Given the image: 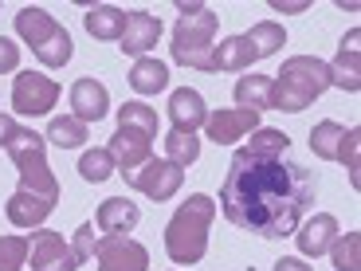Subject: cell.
Returning a JSON list of instances; mask_svg holds the SVG:
<instances>
[{
    "label": "cell",
    "instance_id": "cell-28",
    "mask_svg": "<svg viewBox=\"0 0 361 271\" xmlns=\"http://www.w3.org/2000/svg\"><path fill=\"white\" fill-rule=\"evenodd\" d=\"M165 157H169L173 165H180V169H189V165L200 157V142H197V134H185V130H169V134H165Z\"/></svg>",
    "mask_w": 361,
    "mask_h": 271
},
{
    "label": "cell",
    "instance_id": "cell-27",
    "mask_svg": "<svg viewBox=\"0 0 361 271\" xmlns=\"http://www.w3.org/2000/svg\"><path fill=\"white\" fill-rule=\"evenodd\" d=\"M118 126L157 138V110L145 107V102H122V110H118Z\"/></svg>",
    "mask_w": 361,
    "mask_h": 271
},
{
    "label": "cell",
    "instance_id": "cell-17",
    "mask_svg": "<svg viewBox=\"0 0 361 271\" xmlns=\"http://www.w3.org/2000/svg\"><path fill=\"white\" fill-rule=\"evenodd\" d=\"M334 240H338V220L330 212H314V220H307V224L298 228V252L310 255V260L326 255Z\"/></svg>",
    "mask_w": 361,
    "mask_h": 271
},
{
    "label": "cell",
    "instance_id": "cell-4",
    "mask_svg": "<svg viewBox=\"0 0 361 271\" xmlns=\"http://www.w3.org/2000/svg\"><path fill=\"white\" fill-rule=\"evenodd\" d=\"M330 87V67L318 59V55H295L287 59L275 79L271 90V110H283V114H298L318 102V95Z\"/></svg>",
    "mask_w": 361,
    "mask_h": 271
},
{
    "label": "cell",
    "instance_id": "cell-20",
    "mask_svg": "<svg viewBox=\"0 0 361 271\" xmlns=\"http://www.w3.org/2000/svg\"><path fill=\"white\" fill-rule=\"evenodd\" d=\"M82 24H87V32L94 40L110 44V40H122V32H126V12L114 8V4H94V8H87Z\"/></svg>",
    "mask_w": 361,
    "mask_h": 271
},
{
    "label": "cell",
    "instance_id": "cell-22",
    "mask_svg": "<svg viewBox=\"0 0 361 271\" xmlns=\"http://www.w3.org/2000/svg\"><path fill=\"white\" fill-rule=\"evenodd\" d=\"M130 87H134L137 95H157V90L169 87V67H165L161 59H137V64L130 67Z\"/></svg>",
    "mask_w": 361,
    "mask_h": 271
},
{
    "label": "cell",
    "instance_id": "cell-29",
    "mask_svg": "<svg viewBox=\"0 0 361 271\" xmlns=\"http://www.w3.org/2000/svg\"><path fill=\"white\" fill-rule=\"evenodd\" d=\"M79 173H82V181H90V185L110 181L114 177V157H110V150H87V154L79 157Z\"/></svg>",
    "mask_w": 361,
    "mask_h": 271
},
{
    "label": "cell",
    "instance_id": "cell-1",
    "mask_svg": "<svg viewBox=\"0 0 361 271\" xmlns=\"http://www.w3.org/2000/svg\"><path fill=\"white\" fill-rule=\"evenodd\" d=\"M287 150L290 138L283 130H252L247 145L235 150L220 185V212L259 240L290 236L318 197L314 173L290 162Z\"/></svg>",
    "mask_w": 361,
    "mask_h": 271
},
{
    "label": "cell",
    "instance_id": "cell-9",
    "mask_svg": "<svg viewBox=\"0 0 361 271\" xmlns=\"http://www.w3.org/2000/svg\"><path fill=\"white\" fill-rule=\"evenodd\" d=\"M99 271H149V252L130 236H102L94 240Z\"/></svg>",
    "mask_w": 361,
    "mask_h": 271
},
{
    "label": "cell",
    "instance_id": "cell-16",
    "mask_svg": "<svg viewBox=\"0 0 361 271\" xmlns=\"http://www.w3.org/2000/svg\"><path fill=\"white\" fill-rule=\"evenodd\" d=\"M169 118H173V130H185V134H197L208 118V107L200 99V90L192 87H180L169 95Z\"/></svg>",
    "mask_w": 361,
    "mask_h": 271
},
{
    "label": "cell",
    "instance_id": "cell-18",
    "mask_svg": "<svg viewBox=\"0 0 361 271\" xmlns=\"http://www.w3.org/2000/svg\"><path fill=\"white\" fill-rule=\"evenodd\" d=\"M99 228L106 236H126V232H134L137 228V220H142V212H137V205L134 200H126V197H106L99 205Z\"/></svg>",
    "mask_w": 361,
    "mask_h": 271
},
{
    "label": "cell",
    "instance_id": "cell-8",
    "mask_svg": "<svg viewBox=\"0 0 361 271\" xmlns=\"http://www.w3.org/2000/svg\"><path fill=\"white\" fill-rule=\"evenodd\" d=\"M126 185H134L137 193H145L149 200H169L173 193L185 185V169L173 165L169 157H149L137 173H130Z\"/></svg>",
    "mask_w": 361,
    "mask_h": 271
},
{
    "label": "cell",
    "instance_id": "cell-15",
    "mask_svg": "<svg viewBox=\"0 0 361 271\" xmlns=\"http://www.w3.org/2000/svg\"><path fill=\"white\" fill-rule=\"evenodd\" d=\"M157 36H161V20L149 16V12H126V32H122V52L145 59V52H154Z\"/></svg>",
    "mask_w": 361,
    "mask_h": 271
},
{
    "label": "cell",
    "instance_id": "cell-14",
    "mask_svg": "<svg viewBox=\"0 0 361 271\" xmlns=\"http://www.w3.org/2000/svg\"><path fill=\"white\" fill-rule=\"evenodd\" d=\"M106 110H110V95H106V87H102L99 79H90V75L75 79V87H71V114L79 118L82 126L106 118Z\"/></svg>",
    "mask_w": 361,
    "mask_h": 271
},
{
    "label": "cell",
    "instance_id": "cell-7",
    "mask_svg": "<svg viewBox=\"0 0 361 271\" xmlns=\"http://www.w3.org/2000/svg\"><path fill=\"white\" fill-rule=\"evenodd\" d=\"M59 102V83L47 79V75H36V71H20L16 83H12V110L16 114H47V110Z\"/></svg>",
    "mask_w": 361,
    "mask_h": 271
},
{
    "label": "cell",
    "instance_id": "cell-2",
    "mask_svg": "<svg viewBox=\"0 0 361 271\" xmlns=\"http://www.w3.org/2000/svg\"><path fill=\"white\" fill-rule=\"evenodd\" d=\"M212 220H216V200L204 197V193H192L165 224V252H169V260L180 263V267H192V263L204 260Z\"/></svg>",
    "mask_w": 361,
    "mask_h": 271
},
{
    "label": "cell",
    "instance_id": "cell-34",
    "mask_svg": "<svg viewBox=\"0 0 361 271\" xmlns=\"http://www.w3.org/2000/svg\"><path fill=\"white\" fill-rule=\"evenodd\" d=\"M16 64H20V52H16V44L0 36V71H16Z\"/></svg>",
    "mask_w": 361,
    "mask_h": 271
},
{
    "label": "cell",
    "instance_id": "cell-32",
    "mask_svg": "<svg viewBox=\"0 0 361 271\" xmlns=\"http://www.w3.org/2000/svg\"><path fill=\"white\" fill-rule=\"evenodd\" d=\"M357 142H361V130H357V126H350V130H345V142H342V154H338V162H345V169H350V185H353V189H361Z\"/></svg>",
    "mask_w": 361,
    "mask_h": 271
},
{
    "label": "cell",
    "instance_id": "cell-10",
    "mask_svg": "<svg viewBox=\"0 0 361 271\" xmlns=\"http://www.w3.org/2000/svg\"><path fill=\"white\" fill-rule=\"evenodd\" d=\"M27 255H32V271H75L79 260L71 252V240H63L59 232H36L27 240Z\"/></svg>",
    "mask_w": 361,
    "mask_h": 271
},
{
    "label": "cell",
    "instance_id": "cell-33",
    "mask_svg": "<svg viewBox=\"0 0 361 271\" xmlns=\"http://www.w3.org/2000/svg\"><path fill=\"white\" fill-rule=\"evenodd\" d=\"M71 252L79 263H87L94 255V224H79V232L71 236Z\"/></svg>",
    "mask_w": 361,
    "mask_h": 271
},
{
    "label": "cell",
    "instance_id": "cell-23",
    "mask_svg": "<svg viewBox=\"0 0 361 271\" xmlns=\"http://www.w3.org/2000/svg\"><path fill=\"white\" fill-rule=\"evenodd\" d=\"M345 130H350V126H342V122H334V118L318 122V126L310 130V150H314L322 162H338L342 142H345Z\"/></svg>",
    "mask_w": 361,
    "mask_h": 271
},
{
    "label": "cell",
    "instance_id": "cell-19",
    "mask_svg": "<svg viewBox=\"0 0 361 271\" xmlns=\"http://www.w3.org/2000/svg\"><path fill=\"white\" fill-rule=\"evenodd\" d=\"M51 212H55L51 200L32 197V193H24V189H16V193L8 197V205H4V217H8L16 228H36V224H44Z\"/></svg>",
    "mask_w": 361,
    "mask_h": 271
},
{
    "label": "cell",
    "instance_id": "cell-30",
    "mask_svg": "<svg viewBox=\"0 0 361 271\" xmlns=\"http://www.w3.org/2000/svg\"><path fill=\"white\" fill-rule=\"evenodd\" d=\"M330 255H334L338 271H361V232H345L330 244Z\"/></svg>",
    "mask_w": 361,
    "mask_h": 271
},
{
    "label": "cell",
    "instance_id": "cell-13",
    "mask_svg": "<svg viewBox=\"0 0 361 271\" xmlns=\"http://www.w3.org/2000/svg\"><path fill=\"white\" fill-rule=\"evenodd\" d=\"M204 130L216 145H235L240 138H247L252 130H259V114L255 110H212L204 118Z\"/></svg>",
    "mask_w": 361,
    "mask_h": 271
},
{
    "label": "cell",
    "instance_id": "cell-6",
    "mask_svg": "<svg viewBox=\"0 0 361 271\" xmlns=\"http://www.w3.org/2000/svg\"><path fill=\"white\" fill-rule=\"evenodd\" d=\"M16 32L44 67H67L71 64V36H67V28H59L44 8H20L16 16Z\"/></svg>",
    "mask_w": 361,
    "mask_h": 271
},
{
    "label": "cell",
    "instance_id": "cell-12",
    "mask_svg": "<svg viewBox=\"0 0 361 271\" xmlns=\"http://www.w3.org/2000/svg\"><path fill=\"white\" fill-rule=\"evenodd\" d=\"M330 87H342L350 95L361 90V32L357 28H350L342 36V44H338V55L330 64Z\"/></svg>",
    "mask_w": 361,
    "mask_h": 271
},
{
    "label": "cell",
    "instance_id": "cell-3",
    "mask_svg": "<svg viewBox=\"0 0 361 271\" xmlns=\"http://www.w3.org/2000/svg\"><path fill=\"white\" fill-rule=\"evenodd\" d=\"M180 20L173 28V64L192 71H216V12L204 4H177Z\"/></svg>",
    "mask_w": 361,
    "mask_h": 271
},
{
    "label": "cell",
    "instance_id": "cell-31",
    "mask_svg": "<svg viewBox=\"0 0 361 271\" xmlns=\"http://www.w3.org/2000/svg\"><path fill=\"white\" fill-rule=\"evenodd\" d=\"M24 260H27L24 236H0V271H20Z\"/></svg>",
    "mask_w": 361,
    "mask_h": 271
},
{
    "label": "cell",
    "instance_id": "cell-24",
    "mask_svg": "<svg viewBox=\"0 0 361 271\" xmlns=\"http://www.w3.org/2000/svg\"><path fill=\"white\" fill-rule=\"evenodd\" d=\"M47 142L59 145V150H75V145H87V126H82L75 114H55L47 122Z\"/></svg>",
    "mask_w": 361,
    "mask_h": 271
},
{
    "label": "cell",
    "instance_id": "cell-26",
    "mask_svg": "<svg viewBox=\"0 0 361 271\" xmlns=\"http://www.w3.org/2000/svg\"><path fill=\"white\" fill-rule=\"evenodd\" d=\"M247 44H252L255 59H267V55L283 52L287 32H283V24H275V20H263V24H255L252 32H247Z\"/></svg>",
    "mask_w": 361,
    "mask_h": 271
},
{
    "label": "cell",
    "instance_id": "cell-21",
    "mask_svg": "<svg viewBox=\"0 0 361 271\" xmlns=\"http://www.w3.org/2000/svg\"><path fill=\"white\" fill-rule=\"evenodd\" d=\"M271 90H275V79L271 75H244V79L232 87L235 107L240 110H271Z\"/></svg>",
    "mask_w": 361,
    "mask_h": 271
},
{
    "label": "cell",
    "instance_id": "cell-11",
    "mask_svg": "<svg viewBox=\"0 0 361 271\" xmlns=\"http://www.w3.org/2000/svg\"><path fill=\"white\" fill-rule=\"evenodd\" d=\"M106 150H110V157H114V169H122V177H130V173H137L149 157H154V138L118 126Z\"/></svg>",
    "mask_w": 361,
    "mask_h": 271
},
{
    "label": "cell",
    "instance_id": "cell-36",
    "mask_svg": "<svg viewBox=\"0 0 361 271\" xmlns=\"http://www.w3.org/2000/svg\"><path fill=\"white\" fill-rule=\"evenodd\" d=\"M275 271H314V267H307L302 260H290V255H283V260L275 263Z\"/></svg>",
    "mask_w": 361,
    "mask_h": 271
},
{
    "label": "cell",
    "instance_id": "cell-25",
    "mask_svg": "<svg viewBox=\"0 0 361 271\" xmlns=\"http://www.w3.org/2000/svg\"><path fill=\"white\" fill-rule=\"evenodd\" d=\"M255 59L247 36H228L216 44V71H244L247 64Z\"/></svg>",
    "mask_w": 361,
    "mask_h": 271
},
{
    "label": "cell",
    "instance_id": "cell-5",
    "mask_svg": "<svg viewBox=\"0 0 361 271\" xmlns=\"http://www.w3.org/2000/svg\"><path fill=\"white\" fill-rule=\"evenodd\" d=\"M4 154L12 157V165L20 169V189L32 197H44L51 205H59V181H55L51 165H47V142L32 126H16V134L8 138Z\"/></svg>",
    "mask_w": 361,
    "mask_h": 271
},
{
    "label": "cell",
    "instance_id": "cell-35",
    "mask_svg": "<svg viewBox=\"0 0 361 271\" xmlns=\"http://www.w3.org/2000/svg\"><path fill=\"white\" fill-rule=\"evenodd\" d=\"M12 134H16V118H12V114H0V150L8 145Z\"/></svg>",
    "mask_w": 361,
    "mask_h": 271
}]
</instances>
